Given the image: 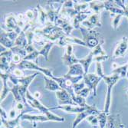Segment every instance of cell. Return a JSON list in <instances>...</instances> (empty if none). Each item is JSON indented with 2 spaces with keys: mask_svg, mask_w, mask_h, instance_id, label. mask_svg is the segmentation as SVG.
Returning <instances> with one entry per match:
<instances>
[{
  "mask_svg": "<svg viewBox=\"0 0 128 128\" xmlns=\"http://www.w3.org/2000/svg\"><path fill=\"white\" fill-rule=\"evenodd\" d=\"M100 14L94 13L91 15L87 20L84 21L82 22V25L84 28L92 30L95 26H101V22H100Z\"/></svg>",
  "mask_w": 128,
  "mask_h": 128,
  "instance_id": "obj_14",
  "label": "cell"
},
{
  "mask_svg": "<svg viewBox=\"0 0 128 128\" xmlns=\"http://www.w3.org/2000/svg\"><path fill=\"white\" fill-rule=\"evenodd\" d=\"M11 74H12V75H14L15 77H16V78H18L26 77L24 70L18 69V68H15L13 71L11 72Z\"/></svg>",
  "mask_w": 128,
  "mask_h": 128,
  "instance_id": "obj_36",
  "label": "cell"
},
{
  "mask_svg": "<svg viewBox=\"0 0 128 128\" xmlns=\"http://www.w3.org/2000/svg\"><path fill=\"white\" fill-rule=\"evenodd\" d=\"M108 114L104 113V111L100 112L98 116V120L99 122V126L100 128H106L107 126V122H108Z\"/></svg>",
  "mask_w": 128,
  "mask_h": 128,
  "instance_id": "obj_30",
  "label": "cell"
},
{
  "mask_svg": "<svg viewBox=\"0 0 128 128\" xmlns=\"http://www.w3.org/2000/svg\"><path fill=\"white\" fill-rule=\"evenodd\" d=\"M100 112L95 108V106H88V109L84 111L77 114V117L75 120H74L72 124V128H76V126L84 120H86V118L90 115H98Z\"/></svg>",
  "mask_w": 128,
  "mask_h": 128,
  "instance_id": "obj_8",
  "label": "cell"
},
{
  "mask_svg": "<svg viewBox=\"0 0 128 128\" xmlns=\"http://www.w3.org/2000/svg\"><path fill=\"white\" fill-rule=\"evenodd\" d=\"M6 26L7 28V32H16L18 34L22 32V29L18 26L17 18L12 13H9L6 16Z\"/></svg>",
  "mask_w": 128,
  "mask_h": 128,
  "instance_id": "obj_9",
  "label": "cell"
},
{
  "mask_svg": "<svg viewBox=\"0 0 128 128\" xmlns=\"http://www.w3.org/2000/svg\"><path fill=\"white\" fill-rule=\"evenodd\" d=\"M92 12H93L90 9L89 11L84 12L78 13L72 21V26H74V28H80V23H82L84 21H85V19L88 17V16Z\"/></svg>",
  "mask_w": 128,
  "mask_h": 128,
  "instance_id": "obj_19",
  "label": "cell"
},
{
  "mask_svg": "<svg viewBox=\"0 0 128 128\" xmlns=\"http://www.w3.org/2000/svg\"><path fill=\"white\" fill-rule=\"evenodd\" d=\"M89 105H88L87 107H80V106H75V105H71V104H68V105H59L57 107H53V108H49L50 110H54V109H60L62 110L67 113H70V114H79L81 112L85 111Z\"/></svg>",
  "mask_w": 128,
  "mask_h": 128,
  "instance_id": "obj_13",
  "label": "cell"
},
{
  "mask_svg": "<svg viewBox=\"0 0 128 128\" xmlns=\"http://www.w3.org/2000/svg\"><path fill=\"white\" fill-rule=\"evenodd\" d=\"M104 8L110 12L111 17L117 15H121L124 16V11L119 7L114 1H104Z\"/></svg>",
  "mask_w": 128,
  "mask_h": 128,
  "instance_id": "obj_15",
  "label": "cell"
},
{
  "mask_svg": "<svg viewBox=\"0 0 128 128\" xmlns=\"http://www.w3.org/2000/svg\"><path fill=\"white\" fill-rule=\"evenodd\" d=\"M120 77L118 74H113L110 76L105 75L103 79L105 81V83L108 85V92H107V96H106V100H105V106H104V112L106 113L107 114H109L110 105H111V91L112 88L114 86V84L118 82Z\"/></svg>",
  "mask_w": 128,
  "mask_h": 128,
  "instance_id": "obj_5",
  "label": "cell"
},
{
  "mask_svg": "<svg viewBox=\"0 0 128 128\" xmlns=\"http://www.w3.org/2000/svg\"><path fill=\"white\" fill-rule=\"evenodd\" d=\"M56 44L55 42H49L48 43H46L44 46H43V48L38 51V54L39 55H42L45 58V59L46 60H48V54L51 51V49L52 48V47Z\"/></svg>",
  "mask_w": 128,
  "mask_h": 128,
  "instance_id": "obj_28",
  "label": "cell"
},
{
  "mask_svg": "<svg viewBox=\"0 0 128 128\" xmlns=\"http://www.w3.org/2000/svg\"><path fill=\"white\" fill-rule=\"evenodd\" d=\"M56 82L59 84L62 89L68 91L70 94L72 95V98H75V93L74 91L73 86L74 84L80 82V81L84 78V76H77V77H73L66 74H64L62 77H53L52 78Z\"/></svg>",
  "mask_w": 128,
  "mask_h": 128,
  "instance_id": "obj_3",
  "label": "cell"
},
{
  "mask_svg": "<svg viewBox=\"0 0 128 128\" xmlns=\"http://www.w3.org/2000/svg\"><path fill=\"white\" fill-rule=\"evenodd\" d=\"M73 88H74V91L75 93V94H77L78 93H79L80 90H82L84 88H85V83H84V80L80 81V82L74 84Z\"/></svg>",
  "mask_w": 128,
  "mask_h": 128,
  "instance_id": "obj_35",
  "label": "cell"
},
{
  "mask_svg": "<svg viewBox=\"0 0 128 128\" xmlns=\"http://www.w3.org/2000/svg\"><path fill=\"white\" fill-rule=\"evenodd\" d=\"M55 95H56L58 100L59 105H68V104H71V105L78 106L73 100L72 95L65 90L62 89L61 90L56 91Z\"/></svg>",
  "mask_w": 128,
  "mask_h": 128,
  "instance_id": "obj_10",
  "label": "cell"
},
{
  "mask_svg": "<svg viewBox=\"0 0 128 128\" xmlns=\"http://www.w3.org/2000/svg\"><path fill=\"white\" fill-rule=\"evenodd\" d=\"M12 52L14 54H18L20 55L21 57L23 58V59H24V58L27 55V52L26 49H23V48H21L19 47H17V46H15L12 48H11Z\"/></svg>",
  "mask_w": 128,
  "mask_h": 128,
  "instance_id": "obj_32",
  "label": "cell"
},
{
  "mask_svg": "<svg viewBox=\"0 0 128 128\" xmlns=\"http://www.w3.org/2000/svg\"><path fill=\"white\" fill-rule=\"evenodd\" d=\"M126 77L128 78V72H127V74H126Z\"/></svg>",
  "mask_w": 128,
  "mask_h": 128,
  "instance_id": "obj_45",
  "label": "cell"
},
{
  "mask_svg": "<svg viewBox=\"0 0 128 128\" xmlns=\"http://www.w3.org/2000/svg\"><path fill=\"white\" fill-rule=\"evenodd\" d=\"M106 128H125L122 124L120 114L108 115Z\"/></svg>",
  "mask_w": 128,
  "mask_h": 128,
  "instance_id": "obj_16",
  "label": "cell"
},
{
  "mask_svg": "<svg viewBox=\"0 0 128 128\" xmlns=\"http://www.w3.org/2000/svg\"><path fill=\"white\" fill-rule=\"evenodd\" d=\"M0 42H1V44H2L3 46H5L6 48L11 49L13 47H15V42L12 41L7 34V32L5 31H2L1 32V39H0Z\"/></svg>",
  "mask_w": 128,
  "mask_h": 128,
  "instance_id": "obj_25",
  "label": "cell"
},
{
  "mask_svg": "<svg viewBox=\"0 0 128 128\" xmlns=\"http://www.w3.org/2000/svg\"><path fill=\"white\" fill-rule=\"evenodd\" d=\"M73 100L74 101V103L77 104L78 106H80V107H87L88 104H86V101H85V98H82V97H80V96H78V95H75V98H73Z\"/></svg>",
  "mask_w": 128,
  "mask_h": 128,
  "instance_id": "obj_34",
  "label": "cell"
},
{
  "mask_svg": "<svg viewBox=\"0 0 128 128\" xmlns=\"http://www.w3.org/2000/svg\"><path fill=\"white\" fill-rule=\"evenodd\" d=\"M44 88L46 90H48L50 91H54V92L62 90L59 84L53 78H48L47 76H44Z\"/></svg>",
  "mask_w": 128,
  "mask_h": 128,
  "instance_id": "obj_21",
  "label": "cell"
},
{
  "mask_svg": "<svg viewBox=\"0 0 128 128\" xmlns=\"http://www.w3.org/2000/svg\"><path fill=\"white\" fill-rule=\"evenodd\" d=\"M68 75L77 77V76H84V70L83 66L80 63L73 64L72 66L69 67V70L67 73Z\"/></svg>",
  "mask_w": 128,
  "mask_h": 128,
  "instance_id": "obj_22",
  "label": "cell"
},
{
  "mask_svg": "<svg viewBox=\"0 0 128 128\" xmlns=\"http://www.w3.org/2000/svg\"><path fill=\"white\" fill-rule=\"evenodd\" d=\"M34 33L40 34L43 36L45 39H48L49 42H56L58 40H59L62 37L65 36L66 34L63 32V30L56 26L55 25L52 24L51 22H48L43 28H37L34 31Z\"/></svg>",
  "mask_w": 128,
  "mask_h": 128,
  "instance_id": "obj_2",
  "label": "cell"
},
{
  "mask_svg": "<svg viewBox=\"0 0 128 128\" xmlns=\"http://www.w3.org/2000/svg\"><path fill=\"white\" fill-rule=\"evenodd\" d=\"M86 120L93 126L98 127L99 126V122L97 118V115H90L86 118Z\"/></svg>",
  "mask_w": 128,
  "mask_h": 128,
  "instance_id": "obj_33",
  "label": "cell"
},
{
  "mask_svg": "<svg viewBox=\"0 0 128 128\" xmlns=\"http://www.w3.org/2000/svg\"><path fill=\"white\" fill-rule=\"evenodd\" d=\"M93 61H94V55L92 54V53L90 52V53L88 54V55L86 58H82V59H79L78 63H80L81 65L83 66L84 70V75L88 74V72L89 67H90V65L92 63Z\"/></svg>",
  "mask_w": 128,
  "mask_h": 128,
  "instance_id": "obj_24",
  "label": "cell"
},
{
  "mask_svg": "<svg viewBox=\"0 0 128 128\" xmlns=\"http://www.w3.org/2000/svg\"><path fill=\"white\" fill-rule=\"evenodd\" d=\"M15 68H18V69H30V70H37V71L43 73L45 76H47L48 78H52L54 75L52 74L53 69L52 68H44L40 66H38L36 63H34L33 62L30 61H26V60H22L20 63L18 64L11 63L10 65V71L11 72L13 71Z\"/></svg>",
  "mask_w": 128,
  "mask_h": 128,
  "instance_id": "obj_4",
  "label": "cell"
},
{
  "mask_svg": "<svg viewBox=\"0 0 128 128\" xmlns=\"http://www.w3.org/2000/svg\"><path fill=\"white\" fill-rule=\"evenodd\" d=\"M80 29L83 36L82 40L85 42L87 47L93 49L100 43V40L98 39L100 34L98 32L94 31V29L89 30L84 27H80Z\"/></svg>",
  "mask_w": 128,
  "mask_h": 128,
  "instance_id": "obj_6",
  "label": "cell"
},
{
  "mask_svg": "<svg viewBox=\"0 0 128 128\" xmlns=\"http://www.w3.org/2000/svg\"><path fill=\"white\" fill-rule=\"evenodd\" d=\"M16 128H22V127L21 126V125H18V126H17Z\"/></svg>",
  "mask_w": 128,
  "mask_h": 128,
  "instance_id": "obj_44",
  "label": "cell"
},
{
  "mask_svg": "<svg viewBox=\"0 0 128 128\" xmlns=\"http://www.w3.org/2000/svg\"><path fill=\"white\" fill-rule=\"evenodd\" d=\"M127 49H128V38L127 37L124 36L118 44L117 47H116L114 53L113 54V58H123L125 55Z\"/></svg>",
  "mask_w": 128,
  "mask_h": 128,
  "instance_id": "obj_12",
  "label": "cell"
},
{
  "mask_svg": "<svg viewBox=\"0 0 128 128\" xmlns=\"http://www.w3.org/2000/svg\"><path fill=\"white\" fill-rule=\"evenodd\" d=\"M127 93H128V92H127Z\"/></svg>",
  "mask_w": 128,
  "mask_h": 128,
  "instance_id": "obj_46",
  "label": "cell"
},
{
  "mask_svg": "<svg viewBox=\"0 0 128 128\" xmlns=\"http://www.w3.org/2000/svg\"><path fill=\"white\" fill-rule=\"evenodd\" d=\"M62 59L64 64H66L68 67H71L73 64H78L79 59L74 56L73 54V46L72 44H68L66 46V51L64 54L62 56Z\"/></svg>",
  "mask_w": 128,
  "mask_h": 128,
  "instance_id": "obj_11",
  "label": "cell"
},
{
  "mask_svg": "<svg viewBox=\"0 0 128 128\" xmlns=\"http://www.w3.org/2000/svg\"><path fill=\"white\" fill-rule=\"evenodd\" d=\"M37 8H38V20L41 23V25L42 26H46L48 24L49 22V19H48V15H47V12L44 11V8H42L41 7V6L39 4L37 5Z\"/></svg>",
  "mask_w": 128,
  "mask_h": 128,
  "instance_id": "obj_26",
  "label": "cell"
},
{
  "mask_svg": "<svg viewBox=\"0 0 128 128\" xmlns=\"http://www.w3.org/2000/svg\"><path fill=\"white\" fill-rule=\"evenodd\" d=\"M9 75L10 74H7V73H2L1 72L0 74V76H1V78L3 81V86H2V91L1 94V101H3V100L6 98L7 94L8 92H11V87L8 86V78H9Z\"/></svg>",
  "mask_w": 128,
  "mask_h": 128,
  "instance_id": "obj_20",
  "label": "cell"
},
{
  "mask_svg": "<svg viewBox=\"0 0 128 128\" xmlns=\"http://www.w3.org/2000/svg\"><path fill=\"white\" fill-rule=\"evenodd\" d=\"M123 17V16L121 15H117V16H113V22H112V26L114 28V29H117L118 28L119 26V23L120 21V18Z\"/></svg>",
  "mask_w": 128,
  "mask_h": 128,
  "instance_id": "obj_37",
  "label": "cell"
},
{
  "mask_svg": "<svg viewBox=\"0 0 128 128\" xmlns=\"http://www.w3.org/2000/svg\"><path fill=\"white\" fill-rule=\"evenodd\" d=\"M96 71H97V74L100 77H101L102 78L105 76L103 71V68H102V64L101 62H96Z\"/></svg>",
  "mask_w": 128,
  "mask_h": 128,
  "instance_id": "obj_38",
  "label": "cell"
},
{
  "mask_svg": "<svg viewBox=\"0 0 128 128\" xmlns=\"http://www.w3.org/2000/svg\"><path fill=\"white\" fill-rule=\"evenodd\" d=\"M22 120H26L30 122H32L34 124V126H36V124L38 122H46L50 121L48 117H46L45 115H32L28 114H24L22 117Z\"/></svg>",
  "mask_w": 128,
  "mask_h": 128,
  "instance_id": "obj_18",
  "label": "cell"
},
{
  "mask_svg": "<svg viewBox=\"0 0 128 128\" xmlns=\"http://www.w3.org/2000/svg\"><path fill=\"white\" fill-rule=\"evenodd\" d=\"M103 79L101 77L98 76L97 74H87L84 76L83 80L84 81L85 85L93 93L94 97L97 96V86L100 80Z\"/></svg>",
  "mask_w": 128,
  "mask_h": 128,
  "instance_id": "obj_7",
  "label": "cell"
},
{
  "mask_svg": "<svg viewBox=\"0 0 128 128\" xmlns=\"http://www.w3.org/2000/svg\"><path fill=\"white\" fill-rule=\"evenodd\" d=\"M89 7L94 13L100 14L101 10L104 8V2L90 1L89 2Z\"/></svg>",
  "mask_w": 128,
  "mask_h": 128,
  "instance_id": "obj_27",
  "label": "cell"
},
{
  "mask_svg": "<svg viewBox=\"0 0 128 128\" xmlns=\"http://www.w3.org/2000/svg\"><path fill=\"white\" fill-rule=\"evenodd\" d=\"M127 72H128V64H126L123 66H120V67L114 68L112 73L113 74L119 75L120 78H124L126 76Z\"/></svg>",
  "mask_w": 128,
  "mask_h": 128,
  "instance_id": "obj_29",
  "label": "cell"
},
{
  "mask_svg": "<svg viewBox=\"0 0 128 128\" xmlns=\"http://www.w3.org/2000/svg\"><path fill=\"white\" fill-rule=\"evenodd\" d=\"M33 97L34 98H36V99H38L40 97H41V94L39 92H36L34 94H33Z\"/></svg>",
  "mask_w": 128,
  "mask_h": 128,
  "instance_id": "obj_43",
  "label": "cell"
},
{
  "mask_svg": "<svg viewBox=\"0 0 128 128\" xmlns=\"http://www.w3.org/2000/svg\"><path fill=\"white\" fill-rule=\"evenodd\" d=\"M16 112H17V110H16V109H12L10 111H9V113H8V120H13V119H16L17 117H16Z\"/></svg>",
  "mask_w": 128,
  "mask_h": 128,
  "instance_id": "obj_41",
  "label": "cell"
},
{
  "mask_svg": "<svg viewBox=\"0 0 128 128\" xmlns=\"http://www.w3.org/2000/svg\"><path fill=\"white\" fill-rule=\"evenodd\" d=\"M104 43V41L100 42L95 48H93L90 52L92 53V54L94 55V57H97V56H103V55H107L105 52H104L102 48V44Z\"/></svg>",
  "mask_w": 128,
  "mask_h": 128,
  "instance_id": "obj_31",
  "label": "cell"
},
{
  "mask_svg": "<svg viewBox=\"0 0 128 128\" xmlns=\"http://www.w3.org/2000/svg\"><path fill=\"white\" fill-rule=\"evenodd\" d=\"M90 92L91 91H90V90L88 88H85L82 90H80L79 93H78V94H75V95H78V96H80V97H82L84 98H86L89 95V94H90Z\"/></svg>",
  "mask_w": 128,
  "mask_h": 128,
  "instance_id": "obj_39",
  "label": "cell"
},
{
  "mask_svg": "<svg viewBox=\"0 0 128 128\" xmlns=\"http://www.w3.org/2000/svg\"><path fill=\"white\" fill-rule=\"evenodd\" d=\"M108 59V55H103V56H97L94 58V61L96 62H102Z\"/></svg>",
  "mask_w": 128,
  "mask_h": 128,
  "instance_id": "obj_40",
  "label": "cell"
},
{
  "mask_svg": "<svg viewBox=\"0 0 128 128\" xmlns=\"http://www.w3.org/2000/svg\"><path fill=\"white\" fill-rule=\"evenodd\" d=\"M28 44L26 36V32L22 30V32L18 34L16 40L15 41V46H17V47H19L23 49H26Z\"/></svg>",
  "mask_w": 128,
  "mask_h": 128,
  "instance_id": "obj_23",
  "label": "cell"
},
{
  "mask_svg": "<svg viewBox=\"0 0 128 128\" xmlns=\"http://www.w3.org/2000/svg\"><path fill=\"white\" fill-rule=\"evenodd\" d=\"M124 11V16H126L128 19V5L125 7Z\"/></svg>",
  "mask_w": 128,
  "mask_h": 128,
  "instance_id": "obj_42",
  "label": "cell"
},
{
  "mask_svg": "<svg viewBox=\"0 0 128 128\" xmlns=\"http://www.w3.org/2000/svg\"><path fill=\"white\" fill-rule=\"evenodd\" d=\"M54 25L56 26H58L59 28H61L63 30V32L65 33L66 36H69L70 34H71L72 31L74 28V26H72V24H71L68 20L61 17L60 16H59V18L56 21Z\"/></svg>",
  "mask_w": 128,
  "mask_h": 128,
  "instance_id": "obj_17",
  "label": "cell"
},
{
  "mask_svg": "<svg viewBox=\"0 0 128 128\" xmlns=\"http://www.w3.org/2000/svg\"><path fill=\"white\" fill-rule=\"evenodd\" d=\"M26 100L27 103L28 104H30V106L32 107L34 109H37L41 114H42L43 115H45L46 117H48V119L50 120V121H55V122H64V118L62 117H59V116L55 115L53 113H52L50 110L49 108H46L45 106H44L43 104H41V102L34 98L31 94L29 90L27 91L26 93Z\"/></svg>",
  "mask_w": 128,
  "mask_h": 128,
  "instance_id": "obj_1",
  "label": "cell"
}]
</instances>
